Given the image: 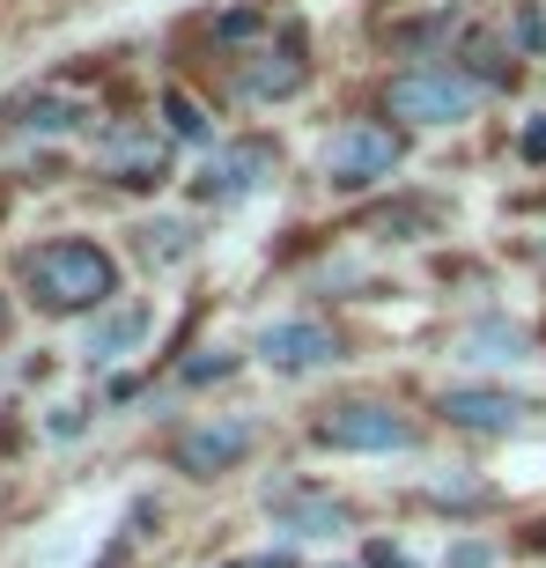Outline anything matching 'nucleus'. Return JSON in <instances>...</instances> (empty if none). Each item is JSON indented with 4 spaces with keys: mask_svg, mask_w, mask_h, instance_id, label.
<instances>
[{
    "mask_svg": "<svg viewBox=\"0 0 546 568\" xmlns=\"http://www.w3.org/2000/svg\"><path fill=\"white\" fill-rule=\"evenodd\" d=\"M428 436L436 428L421 414V392L406 399L400 384H347L295 414V443L317 458H421Z\"/></svg>",
    "mask_w": 546,
    "mask_h": 568,
    "instance_id": "1",
    "label": "nucleus"
},
{
    "mask_svg": "<svg viewBox=\"0 0 546 568\" xmlns=\"http://www.w3.org/2000/svg\"><path fill=\"white\" fill-rule=\"evenodd\" d=\"M16 281L44 317H97L104 303L127 295V266L97 236H44L16 252Z\"/></svg>",
    "mask_w": 546,
    "mask_h": 568,
    "instance_id": "2",
    "label": "nucleus"
},
{
    "mask_svg": "<svg viewBox=\"0 0 546 568\" xmlns=\"http://www.w3.org/2000/svg\"><path fill=\"white\" fill-rule=\"evenodd\" d=\"M421 414H428L436 436L495 450V443H517L546 422V392H517L503 377H458V384H428L421 392Z\"/></svg>",
    "mask_w": 546,
    "mask_h": 568,
    "instance_id": "3",
    "label": "nucleus"
},
{
    "mask_svg": "<svg viewBox=\"0 0 546 568\" xmlns=\"http://www.w3.org/2000/svg\"><path fill=\"white\" fill-rule=\"evenodd\" d=\"M370 111L421 141V133L473 126V119L487 111V89L473 82V74H458L451 60H414V67H392V74L370 82Z\"/></svg>",
    "mask_w": 546,
    "mask_h": 568,
    "instance_id": "4",
    "label": "nucleus"
},
{
    "mask_svg": "<svg viewBox=\"0 0 546 568\" xmlns=\"http://www.w3.org/2000/svg\"><path fill=\"white\" fill-rule=\"evenodd\" d=\"M273 422L266 414H178V422L155 436V458L192 487H222L236 480L244 465L266 458Z\"/></svg>",
    "mask_w": 546,
    "mask_h": 568,
    "instance_id": "5",
    "label": "nucleus"
},
{
    "mask_svg": "<svg viewBox=\"0 0 546 568\" xmlns=\"http://www.w3.org/2000/svg\"><path fill=\"white\" fill-rule=\"evenodd\" d=\"M406 155H414V133L406 126H392V119H377V111H347V119L325 126L311 170H317V185L333 192V200H370V192H384L406 170Z\"/></svg>",
    "mask_w": 546,
    "mask_h": 568,
    "instance_id": "6",
    "label": "nucleus"
},
{
    "mask_svg": "<svg viewBox=\"0 0 546 568\" xmlns=\"http://www.w3.org/2000/svg\"><path fill=\"white\" fill-rule=\"evenodd\" d=\"M317 82V38L303 16H273V30L244 52V60L222 74L214 104L222 111H273V104H295L303 89Z\"/></svg>",
    "mask_w": 546,
    "mask_h": 568,
    "instance_id": "7",
    "label": "nucleus"
},
{
    "mask_svg": "<svg viewBox=\"0 0 546 568\" xmlns=\"http://www.w3.org/2000/svg\"><path fill=\"white\" fill-rule=\"evenodd\" d=\"M252 362L281 384H311L325 369H347L362 362V333L340 311H317V303H295L289 317H266L252 333Z\"/></svg>",
    "mask_w": 546,
    "mask_h": 568,
    "instance_id": "8",
    "label": "nucleus"
},
{
    "mask_svg": "<svg viewBox=\"0 0 546 568\" xmlns=\"http://www.w3.org/2000/svg\"><path fill=\"white\" fill-rule=\"evenodd\" d=\"M259 517L273 525V539L281 547H303V539H355L362 525H370V503L362 495H347V487H333L325 473H266L259 480Z\"/></svg>",
    "mask_w": 546,
    "mask_h": 568,
    "instance_id": "9",
    "label": "nucleus"
},
{
    "mask_svg": "<svg viewBox=\"0 0 546 568\" xmlns=\"http://www.w3.org/2000/svg\"><path fill=\"white\" fill-rule=\"evenodd\" d=\"M281 178H289V141H281L273 126H244V133H230V141L208 148V163L185 178V200H192V207L230 214V207L266 200Z\"/></svg>",
    "mask_w": 546,
    "mask_h": 568,
    "instance_id": "10",
    "label": "nucleus"
},
{
    "mask_svg": "<svg viewBox=\"0 0 546 568\" xmlns=\"http://www.w3.org/2000/svg\"><path fill=\"white\" fill-rule=\"evenodd\" d=\"M458 230V192L443 185H384L370 200H355V214L340 222V236H355V244H384V252H400V244H436V236Z\"/></svg>",
    "mask_w": 546,
    "mask_h": 568,
    "instance_id": "11",
    "label": "nucleus"
},
{
    "mask_svg": "<svg viewBox=\"0 0 546 568\" xmlns=\"http://www.w3.org/2000/svg\"><path fill=\"white\" fill-rule=\"evenodd\" d=\"M170 163H178V141L155 119H104L89 133V178H104L119 192H163Z\"/></svg>",
    "mask_w": 546,
    "mask_h": 568,
    "instance_id": "12",
    "label": "nucleus"
},
{
    "mask_svg": "<svg viewBox=\"0 0 546 568\" xmlns=\"http://www.w3.org/2000/svg\"><path fill=\"white\" fill-rule=\"evenodd\" d=\"M436 347L451 362H465L473 377H503V369H525V362H539V317H517V311H465L451 317L436 333Z\"/></svg>",
    "mask_w": 546,
    "mask_h": 568,
    "instance_id": "13",
    "label": "nucleus"
},
{
    "mask_svg": "<svg viewBox=\"0 0 546 568\" xmlns=\"http://www.w3.org/2000/svg\"><path fill=\"white\" fill-rule=\"evenodd\" d=\"M400 509H414V517H443V525H481V517L517 509V495H509L495 473H481V465H428L421 480L400 487Z\"/></svg>",
    "mask_w": 546,
    "mask_h": 568,
    "instance_id": "14",
    "label": "nucleus"
},
{
    "mask_svg": "<svg viewBox=\"0 0 546 568\" xmlns=\"http://www.w3.org/2000/svg\"><path fill=\"white\" fill-rule=\"evenodd\" d=\"M155 339V303L148 295H119L82 325V369H119Z\"/></svg>",
    "mask_w": 546,
    "mask_h": 568,
    "instance_id": "15",
    "label": "nucleus"
},
{
    "mask_svg": "<svg viewBox=\"0 0 546 568\" xmlns=\"http://www.w3.org/2000/svg\"><path fill=\"white\" fill-rule=\"evenodd\" d=\"M451 67H458V74H473V82L487 89V104H495V97H517V89H525V74H532V60L503 38V22H465L458 44H451Z\"/></svg>",
    "mask_w": 546,
    "mask_h": 568,
    "instance_id": "16",
    "label": "nucleus"
},
{
    "mask_svg": "<svg viewBox=\"0 0 546 568\" xmlns=\"http://www.w3.org/2000/svg\"><path fill=\"white\" fill-rule=\"evenodd\" d=\"M8 126L30 133V141H74V133H97V104L74 97V89H38L8 111Z\"/></svg>",
    "mask_w": 546,
    "mask_h": 568,
    "instance_id": "17",
    "label": "nucleus"
},
{
    "mask_svg": "<svg viewBox=\"0 0 546 568\" xmlns=\"http://www.w3.org/2000/svg\"><path fill=\"white\" fill-rule=\"evenodd\" d=\"M244 362H252V347H230V339H192L185 355L163 362L170 392H222V384L244 377Z\"/></svg>",
    "mask_w": 546,
    "mask_h": 568,
    "instance_id": "18",
    "label": "nucleus"
},
{
    "mask_svg": "<svg viewBox=\"0 0 546 568\" xmlns=\"http://www.w3.org/2000/svg\"><path fill=\"white\" fill-rule=\"evenodd\" d=\"M127 252L141 258V266H155V274H170V266H185V258L200 252V222H192V214H141L127 230Z\"/></svg>",
    "mask_w": 546,
    "mask_h": 568,
    "instance_id": "19",
    "label": "nucleus"
},
{
    "mask_svg": "<svg viewBox=\"0 0 546 568\" xmlns=\"http://www.w3.org/2000/svg\"><path fill=\"white\" fill-rule=\"evenodd\" d=\"M155 111H163V133L170 141H185V148H214V119H222V104H208L200 89L185 82H163V97H155Z\"/></svg>",
    "mask_w": 546,
    "mask_h": 568,
    "instance_id": "20",
    "label": "nucleus"
},
{
    "mask_svg": "<svg viewBox=\"0 0 546 568\" xmlns=\"http://www.w3.org/2000/svg\"><path fill=\"white\" fill-rule=\"evenodd\" d=\"M503 38L539 67L546 60V0H509V8H503Z\"/></svg>",
    "mask_w": 546,
    "mask_h": 568,
    "instance_id": "21",
    "label": "nucleus"
},
{
    "mask_svg": "<svg viewBox=\"0 0 546 568\" xmlns=\"http://www.w3.org/2000/svg\"><path fill=\"white\" fill-rule=\"evenodd\" d=\"M503 561H509L503 531H458V539L436 554V568H503Z\"/></svg>",
    "mask_w": 546,
    "mask_h": 568,
    "instance_id": "22",
    "label": "nucleus"
},
{
    "mask_svg": "<svg viewBox=\"0 0 546 568\" xmlns=\"http://www.w3.org/2000/svg\"><path fill=\"white\" fill-rule=\"evenodd\" d=\"M362 568H428L400 531H362Z\"/></svg>",
    "mask_w": 546,
    "mask_h": 568,
    "instance_id": "23",
    "label": "nucleus"
},
{
    "mask_svg": "<svg viewBox=\"0 0 546 568\" xmlns=\"http://www.w3.org/2000/svg\"><path fill=\"white\" fill-rule=\"evenodd\" d=\"M503 539H509V561H546V509L517 517V531H503Z\"/></svg>",
    "mask_w": 546,
    "mask_h": 568,
    "instance_id": "24",
    "label": "nucleus"
},
{
    "mask_svg": "<svg viewBox=\"0 0 546 568\" xmlns=\"http://www.w3.org/2000/svg\"><path fill=\"white\" fill-rule=\"evenodd\" d=\"M517 163H525V170H546V111H532L525 126H517Z\"/></svg>",
    "mask_w": 546,
    "mask_h": 568,
    "instance_id": "25",
    "label": "nucleus"
},
{
    "mask_svg": "<svg viewBox=\"0 0 546 568\" xmlns=\"http://www.w3.org/2000/svg\"><path fill=\"white\" fill-rule=\"evenodd\" d=\"M44 436H52V443H82V436H89V406H52Z\"/></svg>",
    "mask_w": 546,
    "mask_h": 568,
    "instance_id": "26",
    "label": "nucleus"
},
{
    "mask_svg": "<svg viewBox=\"0 0 546 568\" xmlns=\"http://www.w3.org/2000/svg\"><path fill=\"white\" fill-rule=\"evenodd\" d=\"M509 258H517V266L546 288V236H509Z\"/></svg>",
    "mask_w": 546,
    "mask_h": 568,
    "instance_id": "27",
    "label": "nucleus"
},
{
    "mask_svg": "<svg viewBox=\"0 0 546 568\" xmlns=\"http://www.w3.org/2000/svg\"><path fill=\"white\" fill-rule=\"evenodd\" d=\"M97 568H133V539H111V547H104V561H97Z\"/></svg>",
    "mask_w": 546,
    "mask_h": 568,
    "instance_id": "28",
    "label": "nucleus"
},
{
    "mask_svg": "<svg viewBox=\"0 0 546 568\" xmlns=\"http://www.w3.org/2000/svg\"><path fill=\"white\" fill-rule=\"evenodd\" d=\"M22 443V428H16V414H0V450H16Z\"/></svg>",
    "mask_w": 546,
    "mask_h": 568,
    "instance_id": "29",
    "label": "nucleus"
},
{
    "mask_svg": "<svg viewBox=\"0 0 546 568\" xmlns=\"http://www.w3.org/2000/svg\"><path fill=\"white\" fill-rule=\"evenodd\" d=\"M8 325H16V303H8V295H0V339H8Z\"/></svg>",
    "mask_w": 546,
    "mask_h": 568,
    "instance_id": "30",
    "label": "nucleus"
},
{
    "mask_svg": "<svg viewBox=\"0 0 546 568\" xmlns=\"http://www.w3.org/2000/svg\"><path fill=\"white\" fill-rule=\"evenodd\" d=\"M317 568H362V554H347V561H317Z\"/></svg>",
    "mask_w": 546,
    "mask_h": 568,
    "instance_id": "31",
    "label": "nucleus"
},
{
    "mask_svg": "<svg viewBox=\"0 0 546 568\" xmlns=\"http://www.w3.org/2000/svg\"><path fill=\"white\" fill-rule=\"evenodd\" d=\"M539 355H546V317H539Z\"/></svg>",
    "mask_w": 546,
    "mask_h": 568,
    "instance_id": "32",
    "label": "nucleus"
}]
</instances>
